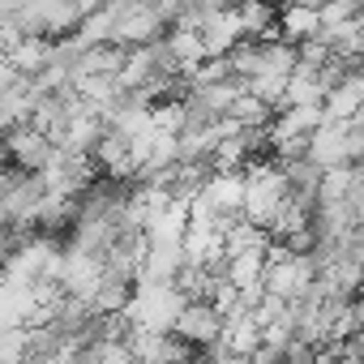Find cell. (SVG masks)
Masks as SVG:
<instances>
[{
    "instance_id": "cell-9",
    "label": "cell",
    "mask_w": 364,
    "mask_h": 364,
    "mask_svg": "<svg viewBox=\"0 0 364 364\" xmlns=\"http://www.w3.org/2000/svg\"><path fill=\"white\" fill-rule=\"evenodd\" d=\"M0 150H5V159H9L14 167L35 171V167L48 159L52 137H48L43 129H35V124H14L9 133H0Z\"/></svg>"
},
{
    "instance_id": "cell-3",
    "label": "cell",
    "mask_w": 364,
    "mask_h": 364,
    "mask_svg": "<svg viewBox=\"0 0 364 364\" xmlns=\"http://www.w3.org/2000/svg\"><path fill=\"white\" fill-rule=\"evenodd\" d=\"M360 154H364V124H360V116L355 120H326L321 116V124L304 141V159L317 171L338 167V163H360Z\"/></svg>"
},
{
    "instance_id": "cell-12",
    "label": "cell",
    "mask_w": 364,
    "mask_h": 364,
    "mask_svg": "<svg viewBox=\"0 0 364 364\" xmlns=\"http://www.w3.org/2000/svg\"><path fill=\"white\" fill-rule=\"evenodd\" d=\"M52 43L56 39H39V35H18L9 48H5V56H9V65L22 73V77H35L48 60H52Z\"/></svg>"
},
{
    "instance_id": "cell-10",
    "label": "cell",
    "mask_w": 364,
    "mask_h": 364,
    "mask_svg": "<svg viewBox=\"0 0 364 364\" xmlns=\"http://www.w3.org/2000/svg\"><path fill=\"white\" fill-rule=\"evenodd\" d=\"M360 103H364V77H360V69L351 65V69H343L338 82L326 90L321 116H326V120H355V116H360Z\"/></svg>"
},
{
    "instance_id": "cell-1",
    "label": "cell",
    "mask_w": 364,
    "mask_h": 364,
    "mask_svg": "<svg viewBox=\"0 0 364 364\" xmlns=\"http://www.w3.org/2000/svg\"><path fill=\"white\" fill-rule=\"evenodd\" d=\"M240 185H245V193H240V219H249L257 228H270V219L287 202V180H283L279 163H270V159L245 163L240 167Z\"/></svg>"
},
{
    "instance_id": "cell-13",
    "label": "cell",
    "mask_w": 364,
    "mask_h": 364,
    "mask_svg": "<svg viewBox=\"0 0 364 364\" xmlns=\"http://www.w3.org/2000/svg\"><path fill=\"white\" fill-rule=\"evenodd\" d=\"M262 270H266V249H245V253H228L219 274L236 287V291H249L262 283Z\"/></svg>"
},
{
    "instance_id": "cell-2",
    "label": "cell",
    "mask_w": 364,
    "mask_h": 364,
    "mask_svg": "<svg viewBox=\"0 0 364 364\" xmlns=\"http://www.w3.org/2000/svg\"><path fill=\"white\" fill-rule=\"evenodd\" d=\"M103 9H107V43L116 48L159 43L171 22L159 5H141V0H103Z\"/></svg>"
},
{
    "instance_id": "cell-5",
    "label": "cell",
    "mask_w": 364,
    "mask_h": 364,
    "mask_svg": "<svg viewBox=\"0 0 364 364\" xmlns=\"http://www.w3.org/2000/svg\"><path fill=\"white\" fill-rule=\"evenodd\" d=\"M317 279V262L313 253H296V249H283L270 240L266 249V270H262V287L279 300H300Z\"/></svg>"
},
{
    "instance_id": "cell-11",
    "label": "cell",
    "mask_w": 364,
    "mask_h": 364,
    "mask_svg": "<svg viewBox=\"0 0 364 364\" xmlns=\"http://www.w3.org/2000/svg\"><path fill=\"white\" fill-rule=\"evenodd\" d=\"M274 26H279V39L296 48V43H304V39H313L321 31V18H317L313 5H296V0H287V5L274 14Z\"/></svg>"
},
{
    "instance_id": "cell-18",
    "label": "cell",
    "mask_w": 364,
    "mask_h": 364,
    "mask_svg": "<svg viewBox=\"0 0 364 364\" xmlns=\"http://www.w3.org/2000/svg\"><path fill=\"white\" fill-rule=\"evenodd\" d=\"M283 5H287V0H283Z\"/></svg>"
},
{
    "instance_id": "cell-4",
    "label": "cell",
    "mask_w": 364,
    "mask_h": 364,
    "mask_svg": "<svg viewBox=\"0 0 364 364\" xmlns=\"http://www.w3.org/2000/svg\"><path fill=\"white\" fill-rule=\"evenodd\" d=\"M82 5L77 0H14L9 22L22 35H39V39H65L77 31L82 22Z\"/></svg>"
},
{
    "instance_id": "cell-14",
    "label": "cell",
    "mask_w": 364,
    "mask_h": 364,
    "mask_svg": "<svg viewBox=\"0 0 364 364\" xmlns=\"http://www.w3.org/2000/svg\"><path fill=\"white\" fill-rule=\"evenodd\" d=\"M236 18H240V35L245 39H279L274 5H270V0H240Z\"/></svg>"
},
{
    "instance_id": "cell-6",
    "label": "cell",
    "mask_w": 364,
    "mask_h": 364,
    "mask_svg": "<svg viewBox=\"0 0 364 364\" xmlns=\"http://www.w3.org/2000/svg\"><path fill=\"white\" fill-rule=\"evenodd\" d=\"M180 304H185V296H180L171 283H141L137 279L133 291H129V304H124V321L137 326V330L167 334L171 321H176V313H180Z\"/></svg>"
},
{
    "instance_id": "cell-16",
    "label": "cell",
    "mask_w": 364,
    "mask_h": 364,
    "mask_svg": "<svg viewBox=\"0 0 364 364\" xmlns=\"http://www.w3.org/2000/svg\"><path fill=\"white\" fill-rule=\"evenodd\" d=\"M18 77H22V73H18V69L9 65V56H5V52H0V95H5V90H9V86L18 82Z\"/></svg>"
},
{
    "instance_id": "cell-15",
    "label": "cell",
    "mask_w": 364,
    "mask_h": 364,
    "mask_svg": "<svg viewBox=\"0 0 364 364\" xmlns=\"http://www.w3.org/2000/svg\"><path fill=\"white\" fill-rule=\"evenodd\" d=\"M270 116H274V107L262 103V99L249 95V90H240V95L232 99V107H228V120H232L236 129H266Z\"/></svg>"
},
{
    "instance_id": "cell-8",
    "label": "cell",
    "mask_w": 364,
    "mask_h": 364,
    "mask_svg": "<svg viewBox=\"0 0 364 364\" xmlns=\"http://www.w3.org/2000/svg\"><path fill=\"white\" fill-rule=\"evenodd\" d=\"M171 334L180 343H189L193 351H206L223 334V313L210 300H185V304H180V313H176V321H171Z\"/></svg>"
},
{
    "instance_id": "cell-17",
    "label": "cell",
    "mask_w": 364,
    "mask_h": 364,
    "mask_svg": "<svg viewBox=\"0 0 364 364\" xmlns=\"http://www.w3.org/2000/svg\"><path fill=\"white\" fill-rule=\"evenodd\" d=\"M9 9H14V0H0V22L9 18Z\"/></svg>"
},
{
    "instance_id": "cell-7",
    "label": "cell",
    "mask_w": 364,
    "mask_h": 364,
    "mask_svg": "<svg viewBox=\"0 0 364 364\" xmlns=\"http://www.w3.org/2000/svg\"><path fill=\"white\" fill-rule=\"evenodd\" d=\"M103 274H107V266H103V257L99 253H82V249H60V270H56V287L65 291V296H73V300H82V304H90V296H95V287L103 283Z\"/></svg>"
}]
</instances>
